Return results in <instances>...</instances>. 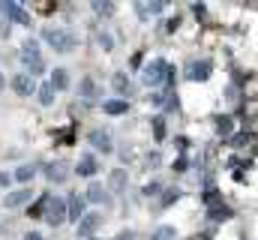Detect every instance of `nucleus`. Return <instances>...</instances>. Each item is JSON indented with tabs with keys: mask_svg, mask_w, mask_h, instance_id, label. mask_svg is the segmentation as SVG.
Instances as JSON below:
<instances>
[{
	"mask_svg": "<svg viewBox=\"0 0 258 240\" xmlns=\"http://www.w3.org/2000/svg\"><path fill=\"white\" fill-rule=\"evenodd\" d=\"M42 39H45L48 48H54L57 54H69V51L78 45L75 33H72V30H63V27H45V30H42Z\"/></svg>",
	"mask_w": 258,
	"mask_h": 240,
	"instance_id": "nucleus-1",
	"label": "nucleus"
},
{
	"mask_svg": "<svg viewBox=\"0 0 258 240\" xmlns=\"http://www.w3.org/2000/svg\"><path fill=\"white\" fill-rule=\"evenodd\" d=\"M21 63H24V72H27L30 78H36V75H42V72H45L42 48H39V42H36V39H27V42L21 45Z\"/></svg>",
	"mask_w": 258,
	"mask_h": 240,
	"instance_id": "nucleus-2",
	"label": "nucleus"
},
{
	"mask_svg": "<svg viewBox=\"0 0 258 240\" xmlns=\"http://www.w3.org/2000/svg\"><path fill=\"white\" fill-rule=\"evenodd\" d=\"M51 228H60L66 219H69V210H66V201L63 198H57V195H51L48 198V204H45V216H42Z\"/></svg>",
	"mask_w": 258,
	"mask_h": 240,
	"instance_id": "nucleus-3",
	"label": "nucleus"
},
{
	"mask_svg": "<svg viewBox=\"0 0 258 240\" xmlns=\"http://www.w3.org/2000/svg\"><path fill=\"white\" fill-rule=\"evenodd\" d=\"M168 66H171V63H165L162 57L150 60V63L144 66V72H141V81H144L147 87H156V84H162V81L168 78Z\"/></svg>",
	"mask_w": 258,
	"mask_h": 240,
	"instance_id": "nucleus-4",
	"label": "nucleus"
},
{
	"mask_svg": "<svg viewBox=\"0 0 258 240\" xmlns=\"http://www.w3.org/2000/svg\"><path fill=\"white\" fill-rule=\"evenodd\" d=\"M84 201H87V204H96V207H108V204H111V192H108V186H102L99 180H93V183L84 189Z\"/></svg>",
	"mask_w": 258,
	"mask_h": 240,
	"instance_id": "nucleus-5",
	"label": "nucleus"
},
{
	"mask_svg": "<svg viewBox=\"0 0 258 240\" xmlns=\"http://www.w3.org/2000/svg\"><path fill=\"white\" fill-rule=\"evenodd\" d=\"M210 69H213L210 60H189L183 78H186V81H207V78H210Z\"/></svg>",
	"mask_w": 258,
	"mask_h": 240,
	"instance_id": "nucleus-6",
	"label": "nucleus"
},
{
	"mask_svg": "<svg viewBox=\"0 0 258 240\" xmlns=\"http://www.w3.org/2000/svg\"><path fill=\"white\" fill-rule=\"evenodd\" d=\"M0 12L3 15H9L15 24H21V27H27L30 24V15L24 12V6H18L15 0H0Z\"/></svg>",
	"mask_w": 258,
	"mask_h": 240,
	"instance_id": "nucleus-7",
	"label": "nucleus"
},
{
	"mask_svg": "<svg viewBox=\"0 0 258 240\" xmlns=\"http://www.w3.org/2000/svg\"><path fill=\"white\" fill-rule=\"evenodd\" d=\"M90 144H93L99 153H111V150H114V138H111V129H105V126L93 129V132H90Z\"/></svg>",
	"mask_w": 258,
	"mask_h": 240,
	"instance_id": "nucleus-8",
	"label": "nucleus"
},
{
	"mask_svg": "<svg viewBox=\"0 0 258 240\" xmlns=\"http://www.w3.org/2000/svg\"><path fill=\"white\" fill-rule=\"evenodd\" d=\"M99 225H102V216H99V213H84V219L78 222V237L90 240V234H96Z\"/></svg>",
	"mask_w": 258,
	"mask_h": 240,
	"instance_id": "nucleus-9",
	"label": "nucleus"
},
{
	"mask_svg": "<svg viewBox=\"0 0 258 240\" xmlns=\"http://www.w3.org/2000/svg\"><path fill=\"white\" fill-rule=\"evenodd\" d=\"M30 198H33V189H30V186H24V189H15V192H9V195L3 198V207L15 210V207H24Z\"/></svg>",
	"mask_w": 258,
	"mask_h": 240,
	"instance_id": "nucleus-10",
	"label": "nucleus"
},
{
	"mask_svg": "<svg viewBox=\"0 0 258 240\" xmlns=\"http://www.w3.org/2000/svg\"><path fill=\"white\" fill-rule=\"evenodd\" d=\"M96 171H99V162H96L93 153H84V156L78 159V165H75V174H78V177H96Z\"/></svg>",
	"mask_w": 258,
	"mask_h": 240,
	"instance_id": "nucleus-11",
	"label": "nucleus"
},
{
	"mask_svg": "<svg viewBox=\"0 0 258 240\" xmlns=\"http://www.w3.org/2000/svg\"><path fill=\"white\" fill-rule=\"evenodd\" d=\"M12 90H15L18 96H33L36 84H33V78H30L27 72H21V75H15V78H12Z\"/></svg>",
	"mask_w": 258,
	"mask_h": 240,
	"instance_id": "nucleus-12",
	"label": "nucleus"
},
{
	"mask_svg": "<svg viewBox=\"0 0 258 240\" xmlns=\"http://www.w3.org/2000/svg\"><path fill=\"white\" fill-rule=\"evenodd\" d=\"M84 195H69V201H66V210H69V219L72 222H81L84 219Z\"/></svg>",
	"mask_w": 258,
	"mask_h": 240,
	"instance_id": "nucleus-13",
	"label": "nucleus"
},
{
	"mask_svg": "<svg viewBox=\"0 0 258 240\" xmlns=\"http://www.w3.org/2000/svg\"><path fill=\"white\" fill-rule=\"evenodd\" d=\"M66 177H69V165L66 162H51L45 168V180L48 183H66Z\"/></svg>",
	"mask_w": 258,
	"mask_h": 240,
	"instance_id": "nucleus-14",
	"label": "nucleus"
},
{
	"mask_svg": "<svg viewBox=\"0 0 258 240\" xmlns=\"http://www.w3.org/2000/svg\"><path fill=\"white\" fill-rule=\"evenodd\" d=\"M126 189V171L123 168H114L111 171V180H108V192H120Z\"/></svg>",
	"mask_w": 258,
	"mask_h": 240,
	"instance_id": "nucleus-15",
	"label": "nucleus"
},
{
	"mask_svg": "<svg viewBox=\"0 0 258 240\" xmlns=\"http://www.w3.org/2000/svg\"><path fill=\"white\" fill-rule=\"evenodd\" d=\"M51 87H54V90H66V87H69V75H66L63 66H57V69L51 72Z\"/></svg>",
	"mask_w": 258,
	"mask_h": 240,
	"instance_id": "nucleus-16",
	"label": "nucleus"
},
{
	"mask_svg": "<svg viewBox=\"0 0 258 240\" xmlns=\"http://www.w3.org/2000/svg\"><path fill=\"white\" fill-rule=\"evenodd\" d=\"M12 177L18 180V183H30V180L36 177V165H18Z\"/></svg>",
	"mask_w": 258,
	"mask_h": 240,
	"instance_id": "nucleus-17",
	"label": "nucleus"
},
{
	"mask_svg": "<svg viewBox=\"0 0 258 240\" xmlns=\"http://www.w3.org/2000/svg\"><path fill=\"white\" fill-rule=\"evenodd\" d=\"M102 111H105V114H126L129 105L123 102V99H108V102L102 105Z\"/></svg>",
	"mask_w": 258,
	"mask_h": 240,
	"instance_id": "nucleus-18",
	"label": "nucleus"
},
{
	"mask_svg": "<svg viewBox=\"0 0 258 240\" xmlns=\"http://www.w3.org/2000/svg\"><path fill=\"white\" fill-rule=\"evenodd\" d=\"M135 12H138L141 18H147V15H156V12H162V3H135Z\"/></svg>",
	"mask_w": 258,
	"mask_h": 240,
	"instance_id": "nucleus-19",
	"label": "nucleus"
},
{
	"mask_svg": "<svg viewBox=\"0 0 258 240\" xmlns=\"http://www.w3.org/2000/svg\"><path fill=\"white\" fill-rule=\"evenodd\" d=\"M81 99H84V102H93V99H96V84H93V78H84V81H81Z\"/></svg>",
	"mask_w": 258,
	"mask_h": 240,
	"instance_id": "nucleus-20",
	"label": "nucleus"
},
{
	"mask_svg": "<svg viewBox=\"0 0 258 240\" xmlns=\"http://www.w3.org/2000/svg\"><path fill=\"white\" fill-rule=\"evenodd\" d=\"M36 93H39V105H51V102H54V93H57V90H54V87H51V81H48V84H42V87H39Z\"/></svg>",
	"mask_w": 258,
	"mask_h": 240,
	"instance_id": "nucleus-21",
	"label": "nucleus"
},
{
	"mask_svg": "<svg viewBox=\"0 0 258 240\" xmlns=\"http://www.w3.org/2000/svg\"><path fill=\"white\" fill-rule=\"evenodd\" d=\"M174 237H177V231H174L171 225H159V228L150 234V240H174Z\"/></svg>",
	"mask_w": 258,
	"mask_h": 240,
	"instance_id": "nucleus-22",
	"label": "nucleus"
},
{
	"mask_svg": "<svg viewBox=\"0 0 258 240\" xmlns=\"http://www.w3.org/2000/svg\"><path fill=\"white\" fill-rule=\"evenodd\" d=\"M111 84H114V90H117V93H123V96H126V93H129V78H126V75H123V72H117Z\"/></svg>",
	"mask_w": 258,
	"mask_h": 240,
	"instance_id": "nucleus-23",
	"label": "nucleus"
},
{
	"mask_svg": "<svg viewBox=\"0 0 258 240\" xmlns=\"http://www.w3.org/2000/svg\"><path fill=\"white\" fill-rule=\"evenodd\" d=\"M90 9H93L96 15H111V12H114V6H111V3H105V0H93V3H90Z\"/></svg>",
	"mask_w": 258,
	"mask_h": 240,
	"instance_id": "nucleus-24",
	"label": "nucleus"
},
{
	"mask_svg": "<svg viewBox=\"0 0 258 240\" xmlns=\"http://www.w3.org/2000/svg\"><path fill=\"white\" fill-rule=\"evenodd\" d=\"M216 132L219 135H228L231 132V117H216Z\"/></svg>",
	"mask_w": 258,
	"mask_h": 240,
	"instance_id": "nucleus-25",
	"label": "nucleus"
},
{
	"mask_svg": "<svg viewBox=\"0 0 258 240\" xmlns=\"http://www.w3.org/2000/svg\"><path fill=\"white\" fill-rule=\"evenodd\" d=\"M159 189H162V186H159V180H150V183L144 186V195H147V198H153V195H159Z\"/></svg>",
	"mask_w": 258,
	"mask_h": 240,
	"instance_id": "nucleus-26",
	"label": "nucleus"
},
{
	"mask_svg": "<svg viewBox=\"0 0 258 240\" xmlns=\"http://www.w3.org/2000/svg\"><path fill=\"white\" fill-rule=\"evenodd\" d=\"M153 132H156V138L162 141V135H165V126H162V117H153Z\"/></svg>",
	"mask_w": 258,
	"mask_h": 240,
	"instance_id": "nucleus-27",
	"label": "nucleus"
},
{
	"mask_svg": "<svg viewBox=\"0 0 258 240\" xmlns=\"http://www.w3.org/2000/svg\"><path fill=\"white\" fill-rule=\"evenodd\" d=\"M177 198H180V189H168V195L162 198V204H174Z\"/></svg>",
	"mask_w": 258,
	"mask_h": 240,
	"instance_id": "nucleus-28",
	"label": "nucleus"
},
{
	"mask_svg": "<svg viewBox=\"0 0 258 240\" xmlns=\"http://www.w3.org/2000/svg\"><path fill=\"white\" fill-rule=\"evenodd\" d=\"M144 162H147L150 168H156V165H159V153H147V156H144Z\"/></svg>",
	"mask_w": 258,
	"mask_h": 240,
	"instance_id": "nucleus-29",
	"label": "nucleus"
},
{
	"mask_svg": "<svg viewBox=\"0 0 258 240\" xmlns=\"http://www.w3.org/2000/svg\"><path fill=\"white\" fill-rule=\"evenodd\" d=\"M114 240H135V234H132V231H120Z\"/></svg>",
	"mask_w": 258,
	"mask_h": 240,
	"instance_id": "nucleus-30",
	"label": "nucleus"
},
{
	"mask_svg": "<svg viewBox=\"0 0 258 240\" xmlns=\"http://www.w3.org/2000/svg\"><path fill=\"white\" fill-rule=\"evenodd\" d=\"M24 240H42V234H36V231H30V234H27Z\"/></svg>",
	"mask_w": 258,
	"mask_h": 240,
	"instance_id": "nucleus-31",
	"label": "nucleus"
},
{
	"mask_svg": "<svg viewBox=\"0 0 258 240\" xmlns=\"http://www.w3.org/2000/svg\"><path fill=\"white\" fill-rule=\"evenodd\" d=\"M9 180H12V177H9V174H0V186H6Z\"/></svg>",
	"mask_w": 258,
	"mask_h": 240,
	"instance_id": "nucleus-32",
	"label": "nucleus"
},
{
	"mask_svg": "<svg viewBox=\"0 0 258 240\" xmlns=\"http://www.w3.org/2000/svg\"><path fill=\"white\" fill-rule=\"evenodd\" d=\"M0 87H3V75H0Z\"/></svg>",
	"mask_w": 258,
	"mask_h": 240,
	"instance_id": "nucleus-33",
	"label": "nucleus"
},
{
	"mask_svg": "<svg viewBox=\"0 0 258 240\" xmlns=\"http://www.w3.org/2000/svg\"><path fill=\"white\" fill-rule=\"evenodd\" d=\"M90 240H99V237H90Z\"/></svg>",
	"mask_w": 258,
	"mask_h": 240,
	"instance_id": "nucleus-34",
	"label": "nucleus"
}]
</instances>
